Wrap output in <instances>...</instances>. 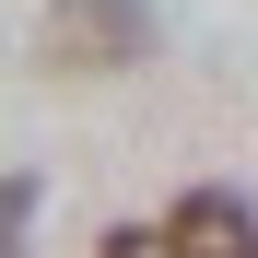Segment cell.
Segmentation results:
<instances>
[{
  "label": "cell",
  "mask_w": 258,
  "mask_h": 258,
  "mask_svg": "<svg viewBox=\"0 0 258 258\" xmlns=\"http://www.w3.org/2000/svg\"><path fill=\"white\" fill-rule=\"evenodd\" d=\"M164 235H176V258H258V211L235 188H188L164 211Z\"/></svg>",
  "instance_id": "7a4b0ae2"
},
{
  "label": "cell",
  "mask_w": 258,
  "mask_h": 258,
  "mask_svg": "<svg viewBox=\"0 0 258 258\" xmlns=\"http://www.w3.org/2000/svg\"><path fill=\"white\" fill-rule=\"evenodd\" d=\"M0 235H12V246H35V164L12 176V211H0Z\"/></svg>",
  "instance_id": "277c9868"
},
{
  "label": "cell",
  "mask_w": 258,
  "mask_h": 258,
  "mask_svg": "<svg viewBox=\"0 0 258 258\" xmlns=\"http://www.w3.org/2000/svg\"><path fill=\"white\" fill-rule=\"evenodd\" d=\"M94 258H176V235H164V223H117Z\"/></svg>",
  "instance_id": "3957f363"
},
{
  "label": "cell",
  "mask_w": 258,
  "mask_h": 258,
  "mask_svg": "<svg viewBox=\"0 0 258 258\" xmlns=\"http://www.w3.org/2000/svg\"><path fill=\"white\" fill-rule=\"evenodd\" d=\"M35 47H47V71H129L153 47V0H47V35H35Z\"/></svg>",
  "instance_id": "6da1fadb"
}]
</instances>
